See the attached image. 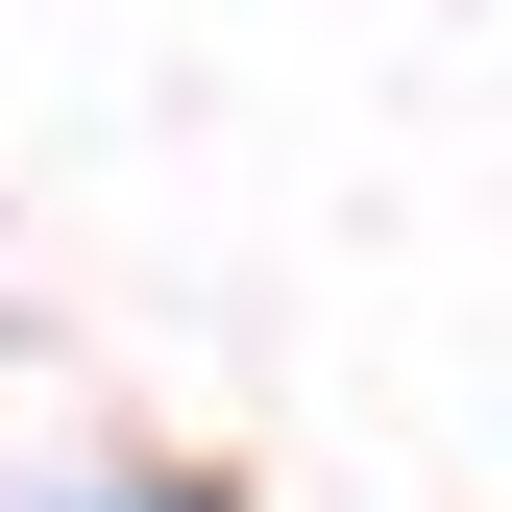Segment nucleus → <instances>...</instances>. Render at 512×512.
I'll list each match as a JSON object with an SVG mask.
<instances>
[{
	"label": "nucleus",
	"mask_w": 512,
	"mask_h": 512,
	"mask_svg": "<svg viewBox=\"0 0 512 512\" xmlns=\"http://www.w3.org/2000/svg\"><path fill=\"white\" fill-rule=\"evenodd\" d=\"M74 512H196V488H74Z\"/></svg>",
	"instance_id": "obj_1"
}]
</instances>
